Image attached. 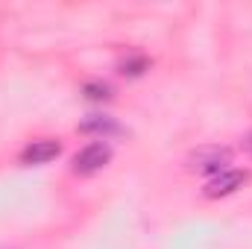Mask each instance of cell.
<instances>
[{
    "instance_id": "cell-7",
    "label": "cell",
    "mask_w": 252,
    "mask_h": 249,
    "mask_svg": "<svg viewBox=\"0 0 252 249\" xmlns=\"http://www.w3.org/2000/svg\"><path fill=\"white\" fill-rule=\"evenodd\" d=\"M121 70H124L126 76H141V73L147 70V59H144V56H129V59L121 64Z\"/></svg>"
},
{
    "instance_id": "cell-2",
    "label": "cell",
    "mask_w": 252,
    "mask_h": 249,
    "mask_svg": "<svg viewBox=\"0 0 252 249\" xmlns=\"http://www.w3.org/2000/svg\"><path fill=\"white\" fill-rule=\"evenodd\" d=\"M109 158H112V147L106 141H94V144L82 147L73 156V173H82V176L97 173V170H103L109 164Z\"/></svg>"
},
{
    "instance_id": "cell-8",
    "label": "cell",
    "mask_w": 252,
    "mask_h": 249,
    "mask_svg": "<svg viewBox=\"0 0 252 249\" xmlns=\"http://www.w3.org/2000/svg\"><path fill=\"white\" fill-rule=\"evenodd\" d=\"M244 147H247V150L252 153V135H247V141H244Z\"/></svg>"
},
{
    "instance_id": "cell-1",
    "label": "cell",
    "mask_w": 252,
    "mask_h": 249,
    "mask_svg": "<svg viewBox=\"0 0 252 249\" xmlns=\"http://www.w3.org/2000/svg\"><path fill=\"white\" fill-rule=\"evenodd\" d=\"M232 161V150L229 147H199L196 153L188 156V167L196 173H223L229 170L226 164Z\"/></svg>"
},
{
    "instance_id": "cell-4",
    "label": "cell",
    "mask_w": 252,
    "mask_h": 249,
    "mask_svg": "<svg viewBox=\"0 0 252 249\" xmlns=\"http://www.w3.org/2000/svg\"><path fill=\"white\" fill-rule=\"evenodd\" d=\"M59 153H62V144H59V141L41 138V141H32V144L21 153V161H24V164H47V161H53Z\"/></svg>"
},
{
    "instance_id": "cell-3",
    "label": "cell",
    "mask_w": 252,
    "mask_h": 249,
    "mask_svg": "<svg viewBox=\"0 0 252 249\" xmlns=\"http://www.w3.org/2000/svg\"><path fill=\"white\" fill-rule=\"evenodd\" d=\"M247 179H250L247 170H223V173H217L214 179L205 182L202 193H205L208 199H220V196H229V193H235L238 187H244Z\"/></svg>"
},
{
    "instance_id": "cell-5",
    "label": "cell",
    "mask_w": 252,
    "mask_h": 249,
    "mask_svg": "<svg viewBox=\"0 0 252 249\" xmlns=\"http://www.w3.org/2000/svg\"><path fill=\"white\" fill-rule=\"evenodd\" d=\"M121 126L115 124L112 118H106V115H91L88 121H82L79 124V132H85V135H112V132H118Z\"/></svg>"
},
{
    "instance_id": "cell-6",
    "label": "cell",
    "mask_w": 252,
    "mask_h": 249,
    "mask_svg": "<svg viewBox=\"0 0 252 249\" xmlns=\"http://www.w3.org/2000/svg\"><path fill=\"white\" fill-rule=\"evenodd\" d=\"M82 94H85L88 100H109V97H112V88H109L106 82H85V85H82Z\"/></svg>"
}]
</instances>
